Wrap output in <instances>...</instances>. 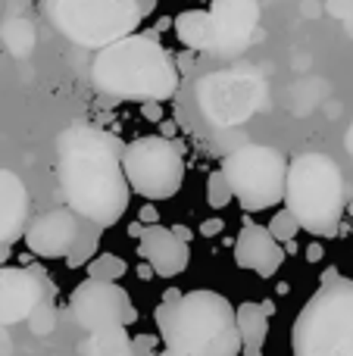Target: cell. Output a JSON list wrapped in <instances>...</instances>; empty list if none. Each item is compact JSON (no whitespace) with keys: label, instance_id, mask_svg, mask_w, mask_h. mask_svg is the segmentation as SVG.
<instances>
[{"label":"cell","instance_id":"1","mask_svg":"<svg viewBox=\"0 0 353 356\" xmlns=\"http://www.w3.org/2000/svg\"><path fill=\"white\" fill-rule=\"evenodd\" d=\"M56 150V175L69 209L91 225H116L131 200V184L122 169V144L104 129L72 122L60 135Z\"/></svg>","mask_w":353,"mask_h":356},{"label":"cell","instance_id":"2","mask_svg":"<svg viewBox=\"0 0 353 356\" xmlns=\"http://www.w3.org/2000/svg\"><path fill=\"white\" fill-rule=\"evenodd\" d=\"M156 328L169 350L188 356H244L238 309L219 291L166 294L156 307Z\"/></svg>","mask_w":353,"mask_h":356},{"label":"cell","instance_id":"3","mask_svg":"<svg viewBox=\"0 0 353 356\" xmlns=\"http://www.w3.org/2000/svg\"><path fill=\"white\" fill-rule=\"evenodd\" d=\"M91 85L113 100L156 104L179 91V69L154 35H129L100 47L91 63Z\"/></svg>","mask_w":353,"mask_h":356},{"label":"cell","instance_id":"4","mask_svg":"<svg viewBox=\"0 0 353 356\" xmlns=\"http://www.w3.org/2000/svg\"><path fill=\"white\" fill-rule=\"evenodd\" d=\"M285 207L297 216L300 228L319 238H331L344 216V178L325 154H300L288 163Z\"/></svg>","mask_w":353,"mask_h":356},{"label":"cell","instance_id":"5","mask_svg":"<svg viewBox=\"0 0 353 356\" xmlns=\"http://www.w3.org/2000/svg\"><path fill=\"white\" fill-rule=\"evenodd\" d=\"M294 356H353V282H331L294 319Z\"/></svg>","mask_w":353,"mask_h":356},{"label":"cell","instance_id":"6","mask_svg":"<svg viewBox=\"0 0 353 356\" xmlns=\"http://www.w3.org/2000/svg\"><path fill=\"white\" fill-rule=\"evenodd\" d=\"M50 25L79 47H110L135 35L144 13L138 0H44Z\"/></svg>","mask_w":353,"mask_h":356},{"label":"cell","instance_id":"7","mask_svg":"<svg viewBox=\"0 0 353 356\" xmlns=\"http://www.w3.org/2000/svg\"><path fill=\"white\" fill-rule=\"evenodd\" d=\"M222 172L229 178L235 200L250 213L272 209L275 203H285L288 163L275 147L263 144H244L235 154L225 156Z\"/></svg>","mask_w":353,"mask_h":356},{"label":"cell","instance_id":"8","mask_svg":"<svg viewBox=\"0 0 353 356\" xmlns=\"http://www.w3.org/2000/svg\"><path fill=\"white\" fill-rule=\"evenodd\" d=\"M122 169L131 191L141 194L144 200H169L185 184L181 147L163 135H144L125 144Z\"/></svg>","mask_w":353,"mask_h":356},{"label":"cell","instance_id":"9","mask_svg":"<svg viewBox=\"0 0 353 356\" xmlns=\"http://www.w3.org/2000/svg\"><path fill=\"white\" fill-rule=\"evenodd\" d=\"M69 316L79 328L106 332V328H129L138 322V307L119 282H94L85 278L79 288L69 294Z\"/></svg>","mask_w":353,"mask_h":356},{"label":"cell","instance_id":"10","mask_svg":"<svg viewBox=\"0 0 353 356\" xmlns=\"http://www.w3.org/2000/svg\"><path fill=\"white\" fill-rule=\"evenodd\" d=\"M266 85L256 72H216L197 85V100L216 125H235L260 106Z\"/></svg>","mask_w":353,"mask_h":356},{"label":"cell","instance_id":"11","mask_svg":"<svg viewBox=\"0 0 353 356\" xmlns=\"http://www.w3.org/2000/svg\"><path fill=\"white\" fill-rule=\"evenodd\" d=\"M210 16L216 25V44L213 56H238L250 44L260 22V3L256 0H210Z\"/></svg>","mask_w":353,"mask_h":356},{"label":"cell","instance_id":"12","mask_svg":"<svg viewBox=\"0 0 353 356\" xmlns=\"http://www.w3.org/2000/svg\"><path fill=\"white\" fill-rule=\"evenodd\" d=\"M81 222L72 209H50L25 228V247L41 259H66L81 234Z\"/></svg>","mask_w":353,"mask_h":356},{"label":"cell","instance_id":"13","mask_svg":"<svg viewBox=\"0 0 353 356\" xmlns=\"http://www.w3.org/2000/svg\"><path fill=\"white\" fill-rule=\"evenodd\" d=\"M138 253L160 278H175L191 263V247L179 232L166 225H135Z\"/></svg>","mask_w":353,"mask_h":356},{"label":"cell","instance_id":"14","mask_svg":"<svg viewBox=\"0 0 353 356\" xmlns=\"http://www.w3.org/2000/svg\"><path fill=\"white\" fill-rule=\"evenodd\" d=\"M44 297H47V282L41 272L0 266V325L25 322Z\"/></svg>","mask_w":353,"mask_h":356},{"label":"cell","instance_id":"15","mask_svg":"<svg viewBox=\"0 0 353 356\" xmlns=\"http://www.w3.org/2000/svg\"><path fill=\"white\" fill-rule=\"evenodd\" d=\"M285 247L266 225H244L235 241V263L260 278H272L285 263Z\"/></svg>","mask_w":353,"mask_h":356},{"label":"cell","instance_id":"16","mask_svg":"<svg viewBox=\"0 0 353 356\" xmlns=\"http://www.w3.org/2000/svg\"><path fill=\"white\" fill-rule=\"evenodd\" d=\"M28 191L13 172L0 169V241L13 244L25 234V219H28Z\"/></svg>","mask_w":353,"mask_h":356},{"label":"cell","instance_id":"17","mask_svg":"<svg viewBox=\"0 0 353 356\" xmlns=\"http://www.w3.org/2000/svg\"><path fill=\"white\" fill-rule=\"evenodd\" d=\"M269 313L272 309L256 300H247L238 307V332H241L244 356H263V347H266L269 338Z\"/></svg>","mask_w":353,"mask_h":356},{"label":"cell","instance_id":"18","mask_svg":"<svg viewBox=\"0 0 353 356\" xmlns=\"http://www.w3.org/2000/svg\"><path fill=\"white\" fill-rule=\"evenodd\" d=\"M175 38L188 50H206L210 54L216 44V25H213L210 10H185L175 16Z\"/></svg>","mask_w":353,"mask_h":356},{"label":"cell","instance_id":"19","mask_svg":"<svg viewBox=\"0 0 353 356\" xmlns=\"http://www.w3.org/2000/svg\"><path fill=\"white\" fill-rule=\"evenodd\" d=\"M85 356H135V341L129 328H106V332H91L81 347Z\"/></svg>","mask_w":353,"mask_h":356},{"label":"cell","instance_id":"20","mask_svg":"<svg viewBox=\"0 0 353 356\" xmlns=\"http://www.w3.org/2000/svg\"><path fill=\"white\" fill-rule=\"evenodd\" d=\"M0 41L13 56H28L35 50V25L22 16H6L0 25Z\"/></svg>","mask_w":353,"mask_h":356},{"label":"cell","instance_id":"21","mask_svg":"<svg viewBox=\"0 0 353 356\" xmlns=\"http://www.w3.org/2000/svg\"><path fill=\"white\" fill-rule=\"evenodd\" d=\"M85 272L94 282H119V278L129 272V263H125L119 253H97V257L85 266Z\"/></svg>","mask_w":353,"mask_h":356},{"label":"cell","instance_id":"22","mask_svg":"<svg viewBox=\"0 0 353 356\" xmlns=\"http://www.w3.org/2000/svg\"><path fill=\"white\" fill-rule=\"evenodd\" d=\"M104 232L100 225H91L88 222L85 228H81V234H79V241H75V247H72V253L66 257V263L69 266H88L94 257H97V234Z\"/></svg>","mask_w":353,"mask_h":356},{"label":"cell","instance_id":"23","mask_svg":"<svg viewBox=\"0 0 353 356\" xmlns=\"http://www.w3.org/2000/svg\"><path fill=\"white\" fill-rule=\"evenodd\" d=\"M25 325H28L31 334H38V338H44V334H50L56 328V307H54V297H44L41 303H38L35 309H31V316L25 319Z\"/></svg>","mask_w":353,"mask_h":356},{"label":"cell","instance_id":"24","mask_svg":"<svg viewBox=\"0 0 353 356\" xmlns=\"http://www.w3.org/2000/svg\"><path fill=\"white\" fill-rule=\"evenodd\" d=\"M231 200H235V191H231L225 172L219 169V172H213L210 178H206V203H210L213 209H225Z\"/></svg>","mask_w":353,"mask_h":356},{"label":"cell","instance_id":"25","mask_svg":"<svg viewBox=\"0 0 353 356\" xmlns=\"http://www.w3.org/2000/svg\"><path fill=\"white\" fill-rule=\"evenodd\" d=\"M269 232L275 234V241H281V244H291L294 238H297V232H300V222H297V216L291 213V209H279V213L272 216V222H269Z\"/></svg>","mask_w":353,"mask_h":356},{"label":"cell","instance_id":"26","mask_svg":"<svg viewBox=\"0 0 353 356\" xmlns=\"http://www.w3.org/2000/svg\"><path fill=\"white\" fill-rule=\"evenodd\" d=\"M329 13L335 19H341L347 35H353V0H329Z\"/></svg>","mask_w":353,"mask_h":356},{"label":"cell","instance_id":"27","mask_svg":"<svg viewBox=\"0 0 353 356\" xmlns=\"http://www.w3.org/2000/svg\"><path fill=\"white\" fill-rule=\"evenodd\" d=\"M225 228V222L222 219H206L204 225H200V234H204V238H216L219 232H222Z\"/></svg>","mask_w":353,"mask_h":356},{"label":"cell","instance_id":"28","mask_svg":"<svg viewBox=\"0 0 353 356\" xmlns=\"http://www.w3.org/2000/svg\"><path fill=\"white\" fill-rule=\"evenodd\" d=\"M13 344H10V334H6V328L0 325V356H10Z\"/></svg>","mask_w":353,"mask_h":356},{"label":"cell","instance_id":"29","mask_svg":"<svg viewBox=\"0 0 353 356\" xmlns=\"http://www.w3.org/2000/svg\"><path fill=\"white\" fill-rule=\"evenodd\" d=\"M13 257V244H6V241H0V266H6V259Z\"/></svg>","mask_w":353,"mask_h":356},{"label":"cell","instance_id":"30","mask_svg":"<svg viewBox=\"0 0 353 356\" xmlns=\"http://www.w3.org/2000/svg\"><path fill=\"white\" fill-rule=\"evenodd\" d=\"M138 3H141V13H144V16L156 10V0H138Z\"/></svg>","mask_w":353,"mask_h":356},{"label":"cell","instance_id":"31","mask_svg":"<svg viewBox=\"0 0 353 356\" xmlns=\"http://www.w3.org/2000/svg\"><path fill=\"white\" fill-rule=\"evenodd\" d=\"M344 147H347V154L353 156V125L347 129V135H344Z\"/></svg>","mask_w":353,"mask_h":356},{"label":"cell","instance_id":"32","mask_svg":"<svg viewBox=\"0 0 353 356\" xmlns=\"http://www.w3.org/2000/svg\"><path fill=\"white\" fill-rule=\"evenodd\" d=\"M141 219L150 222V225H156V222H154V207H144V209H141Z\"/></svg>","mask_w":353,"mask_h":356},{"label":"cell","instance_id":"33","mask_svg":"<svg viewBox=\"0 0 353 356\" xmlns=\"http://www.w3.org/2000/svg\"><path fill=\"white\" fill-rule=\"evenodd\" d=\"M306 257H310V259H313V263H316V259H319V257H322V253H319V247H310V253H306Z\"/></svg>","mask_w":353,"mask_h":356},{"label":"cell","instance_id":"34","mask_svg":"<svg viewBox=\"0 0 353 356\" xmlns=\"http://www.w3.org/2000/svg\"><path fill=\"white\" fill-rule=\"evenodd\" d=\"M160 356H188V353H179V350H169V347H166V353H160Z\"/></svg>","mask_w":353,"mask_h":356}]
</instances>
